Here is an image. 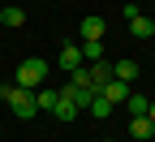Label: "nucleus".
Returning a JSON list of instances; mask_svg holds the SVG:
<instances>
[{
  "instance_id": "dca6fc26",
  "label": "nucleus",
  "mask_w": 155,
  "mask_h": 142,
  "mask_svg": "<svg viewBox=\"0 0 155 142\" xmlns=\"http://www.w3.org/2000/svg\"><path fill=\"white\" fill-rule=\"evenodd\" d=\"M86 112H91L95 121H108V116H112V104H108V99H104V95H95V104H91Z\"/></svg>"
},
{
  "instance_id": "f8f14e48",
  "label": "nucleus",
  "mask_w": 155,
  "mask_h": 142,
  "mask_svg": "<svg viewBox=\"0 0 155 142\" xmlns=\"http://www.w3.org/2000/svg\"><path fill=\"white\" fill-rule=\"evenodd\" d=\"M129 134H134V138H138V142H147V138L155 134V125H151V121H147V116H129Z\"/></svg>"
},
{
  "instance_id": "7ed1b4c3",
  "label": "nucleus",
  "mask_w": 155,
  "mask_h": 142,
  "mask_svg": "<svg viewBox=\"0 0 155 142\" xmlns=\"http://www.w3.org/2000/svg\"><path fill=\"white\" fill-rule=\"evenodd\" d=\"M9 108H13L17 121H35V116H39V108H35V91H13Z\"/></svg>"
},
{
  "instance_id": "1a4fd4ad",
  "label": "nucleus",
  "mask_w": 155,
  "mask_h": 142,
  "mask_svg": "<svg viewBox=\"0 0 155 142\" xmlns=\"http://www.w3.org/2000/svg\"><path fill=\"white\" fill-rule=\"evenodd\" d=\"M129 35H134V39H155V22H151L147 13L129 17Z\"/></svg>"
},
{
  "instance_id": "4468645a",
  "label": "nucleus",
  "mask_w": 155,
  "mask_h": 142,
  "mask_svg": "<svg viewBox=\"0 0 155 142\" xmlns=\"http://www.w3.org/2000/svg\"><path fill=\"white\" fill-rule=\"evenodd\" d=\"M147 104H151V99H147V95H134V91H129V99H125L129 116H147Z\"/></svg>"
},
{
  "instance_id": "f03ea898",
  "label": "nucleus",
  "mask_w": 155,
  "mask_h": 142,
  "mask_svg": "<svg viewBox=\"0 0 155 142\" xmlns=\"http://www.w3.org/2000/svg\"><path fill=\"white\" fill-rule=\"evenodd\" d=\"M82 73H86V86L95 91V95H99L108 82H112V65H108V60H95V65H82Z\"/></svg>"
},
{
  "instance_id": "0eeeda50",
  "label": "nucleus",
  "mask_w": 155,
  "mask_h": 142,
  "mask_svg": "<svg viewBox=\"0 0 155 142\" xmlns=\"http://www.w3.org/2000/svg\"><path fill=\"white\" fill-rule=\"evenodd\" d=\"M0 26L22 30V26H26V9H22V5H5V9H0Z\"/></svg>"
},
{
  "instance_id": "6ab92c4d",
  "label": "nucleus",
  "mask_w": 155,
  "mask_h": 142,
  "mask_svg": "<svg viewBox=\"0 0 155 142\" xmlns=\"http://www.w3.org/2000/svg\"><path fill=\"white\" fill-rule=\"evenodd\" d=\"M104 142H112V138H104Z\"/></svg>"
},
{
  "instance_id": "ddd939ff",
  "label": "nucleus",
  "mask_w": 155,
  "mask_h": 142,
  "mask_svg": "<svg viewBox=\"0 0 155 142\" xmlns=\"http://www.w3.org/2000/svg\"><path fill=\"white\" fill-rule=\"evenodd\" d=\"M52 104H56V91H52V86L43 82V86H39V91H35V108H39V112H43V108L52 112Z\"/></svg>"
},
{
  "instance_id": "2eb2a0df",
  "label": "nucleus",
  "mask_w": 155,
  "mask_h": 142,
  "mask_svg": "<svg viewBox=\"0 0 155 142\" xmlns=\"http://www.w3.org/2000/svg\"><path fill=\"white\" fill-rule=\"evenodd\" d=\"M82 60H86V65L104 60V39H95V43H82Z\"/></svg>"
},
{
  "instance_id": "f257e3e1",
  "label": "nucleus",
  "mask_w": 155,
  "mask_h": 142,
  "mask_svg": "<svg viewBox=\"0 0 155 142\" xmlns=\"http://www.w3.org/2000/svg\"><path fill=\"white\" fill-rule=\"evenodd\" d=\"M43 82H48V60H39V56L22 60L17 73H13V86H17V91H39Z\"/></svg>"
},
{
  "instance_id": "f3484780",
  "label": "nucleus",
  "mask_w": 155,
  "mask_h": 142,
  "mask_svg": "<svg viewBox=\"0 0 155 142\" xmlns=\"http://www.w3.org/2000/svg\"><path fill=\"white\" fill-rule=\"evenodd\" d=\"M13 91H17L13 82H0V99H5V104H9V99H13Z\"/></svg>"
},
{
  "instance_id": "6e6552de",
  "label": "nucleus",
  "mask_w": 155,
  "mask_h": 142,
  "mask_svg": "<svg viewBox=\"0 0 155 142\" xmlns=\"http://www.w3.org/2000/svg\"><path fill=\"white\" fill-rule=\"evenodd\" d=\"M99 95L108 99V104H112V108H121V104H125V99H129V86H125V82H116V78H112V82H108V86H104Z\"/></svg>"
},
{
  "instance_id": "a211bd4d",
  "label": "nucleus",
  "mask_w": 155,
  "mask_h": 142,
  "mask_svg": "<svg viewBox=\"0 0 155 142\" xmlns=\"http://www.w3.org/2000/svg\"><path fill=\"white\" fill-rule=\"evenodd\" d=\"M147 121H151V125H155V99H151V104H147Z\"/></svg>"
},
{
  "instance_id": "9b49d317",
  "label": "nucleus",
  "mask_w": 155,
  "mask_h": 142,
  "mask_svg": "<svg viewBox=\"0 0 155 142\" xmlns=\"http://www.w3.org/2000/svg\"><path fill=\"white\" fill-rule=\"evenodd\" d=\"M112 78H116V82H134V78H138V60H116V65H112Z\"/></svg>"
},
{
  "instance_id": "423d86ee",
  "label": "nucleus",
  "mask_w": 155,
  "mask_h": 142,
  "mask_svg": "<svg viewBox=\"0 0 155 142\" xmlns=\"http://www.w3.org/2000/svg\"><path fill=\"white\" fill-rule=\"evenodd\" d=\"M86 60H82V43H61V69L73 73V69H82Z\"/></svg>"
},
{
  "instance_id": "20e7f679",
  "label": "nucleus",
  "mask_w": 155,
  "mask_h": 142,
  "mask_svg": "<svg viewBox=\"0 0 155 142\" xmlns=\"http://www.w3.org/2000/svg\"><path fill=\"white\" fill-rule=\"evenodd\" d=\"M104 30H108V22L99 13H91V17H82V22H78V39H82V43H95V39H104Z\"/></svg>"
},
{
  "instance_id": "39448f33",
  "label": "nucleus",
  "mask_w": 155,
  "mask_h": 142,
  "mask_svg": "<svg viewBox=\"0 0 155 142\" xmlns=\"http://www.w3.org/2000/svg\"><path fill=\"white\" fill-rule=\"evenodd\" d=\"M61 95L69 99L78 112H86V108L95 104V91H91V86H73V82H65V86H61Z\"/></svg>"
},
{
  "instance_id": "9d476101",
  "label": "nucleus",
  "mask_w": 155,
  "mask_h": 142,
  "mask_svg": "<svg viewBox=\"0 0 155 142\" xmlns=\"http://www.w3.org/2000/svg\"><path fill=\"white\" fill-rule=\"evenodd\" d=\"M52 116H56V121H61V125H69V121L78 116V108L69 104V99H65L61 91H56V104H52Z\"/></svg>"
}]
</instances>
